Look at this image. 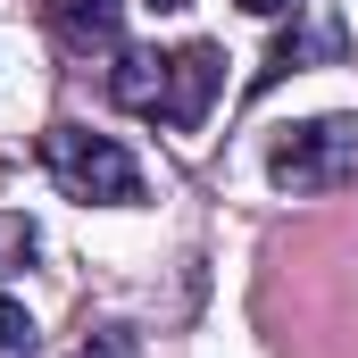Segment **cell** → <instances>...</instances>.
I'll return each mask as SVG.
<instances>
[{"instance_id": "4", "label": "cell", "mask_w": 358, "mask_h": 358, "mask_svg": "<svg viewBox=\"0 0 358 358\" xmlns=\"http://www.w3.org/2000/svg\"><path fill=\"white\" fill-rule=\"evenodd\" d=\"M34 8H42L50 42H59L67 59H108V50H125V0H34Z\"/></svg>"}, {"instance_id": "10", "label": "cell", "mask_w": 358, "mask_h": 358, "mask_svg": "<svg viewBox=\"0 0 358 358\" xmlns=\"http://www.w3.org/2000/svg\"><path fill=\"white\" fill-rule=\"evenodd\" d=\"M250 17H283V8H300V0H242Z\"/></svg>"}, {"instance_id": "5", "label": "cell", "mask_w": 358, "mask_h": 358, "mask_svg": "<svg viewBox=\"0 0 358 358\" xmlns=\"http://www.w3.org/2000/svg\"><path fill=\"white\" fill-rule=\"evenodd\" d=\"M300 8H308V0H300ZM325 59H342V25H334L325 8H308V25H300V34H283V42L267 50V67H259V92H267L275 76H300V67H325Z\"/></svg>"}, {"instance_id": "11", "label": "cell", "mask_w": 358, "mask_h": 358, "mask_svg": "<svg viewBox=\"0 0 358 358\" xmlns=\"http://www.w3.org/2000/svg\"><path fill=\"white\" fill-rule=\"evenodd\" d=\"M142 8H183V0H142Z\"/></svg>"}, {"instance_id": "7", "label": "cell", "mask_w": 358, "mask_h": 358, "mask_svg": "<svg viewBox=\"0 0 358 358\" xmlns=\"http://www.w3.org/2000/svg\"><path fill=\"white\" fill-rule=\"evenodd\" d=\"M42 250V234H34V217H17V208H0V275H17L25 259Z\"/></svg>"}, {"instance_id": "8", "label": "cell", "mask_w": 358, "mask_h": 358, "mask_svg": "<svg viewBox=\"0 0 358 358\" xmlns=\"http://www.w3.org/2000/svg\"><path fill=\"white\" fill-rule=\"evenodd\" d=\"M34 350H42V334H34L25 300H0V358H34Z\"/></svg>"}, {"instance_id": "1", "label": "cell", "mask_w": 358, "mask_h": 358, "mask_svg": "<svg viewBox=\"0 0 358 358\" xmlns=\"http://www.w3.org/2000/svg\"><path fill=\"white\" fill-rule=\"evenodd\" d=\"M42 167L59 192H76L92 208H134L142 200V167H134V150L117 142V134H92L76 117H59L50 134H42Z\"/></svg>"}, {"instance_id": "3", "label": "cell", "mask_w": 358, "mask_h": 358, "mask_svg": "<svg viewBox=\"0 0 358 358\" xmlns=\"http://www.w3.org/2000/svg\"><path fill=\"white\" fill-rule=\"evenodd\" d=\"M217 84H225V50H217V42H183V50H167V100H159V125L192 134V125L208 117Z\"/></svg>"}, {"instance_id": "6", "label": "cell", "mask_w": 358, "mask_h": 358, "mask_svg": "<svg viewBox=\"0 0 358 358\" xmlns=\"http://www.w3.org/2000/svg\"><path fill=\"white\" fill-rule=\"evenodd\" d=\"M108 92H117V108H134V117H159V100H167V50H117Z\"/></svg>"}, {"instance_id": "2", "label": "cell", "mask_w": 358, "mask_h": 358, "mask_svg": "<svg viewBox=\"0 0 358 358\" xmlns=\"http://www.w3.org/2000/svg\"><path fill=\"white\" fill-rule=\"evenodd\" d=\"M275 192L308 200V192H342L358 183V117H308V125H283L267 150Z\"/></svg>"}, {"instance_id": "9", "label": "cell", "mask_w": 358, "mask_h": 358, "mask_svg": "<svg viewBox=\"0 0 358 358\" xmlns=\"http://www.w3.org/2000/svg\"><path fill=\"white\" fill-rule=\"evenodd\" d=\"M67 358H142V342H134L125 325H100V334H84V342H76Z\"/></svg>"}]
</instances>
